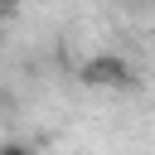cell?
<instances>
[{"label":"cell","instance_id":"1","mask_svg":"<svg viewBox=\"0 0 155 155\" xmlns=\"http://www.w3.org/2000/svg\"><path fill=\"white\" fill-rule=\"evenodd\" d=\"M78 82H82L87 92H131V87H136V63H131L126 53L102 48V53H87V58L78 63Z\"/></svg>","mask_w":155,"mask_h":155},{"label":"cell","instance_id":"2","mask_svg":"<svg viewBox=\"0 0 155 155\" xmlns=\"http://www.w3.org/2000/svg\"><path fill=\"white\" fill-rule=\"evenodd\" d=\"M0 155H39V150H34L29 140H19V136H5V140H0Z\"/></svg>","mask_w":155,"mask_h":155},{"label":"cell","instance_id":"3","mask_svg":"<svg viewBox=\"0 0 155 155\" xmlns=\"http://www.w3.org/2000/svg\"><path fill=\"white\" fill-rule=\"evenodd\" d=\"M19 10H24V0H0V19H15Z\"/></svg>","mask_w":155,"mask_h":155},{"label":"cell","instance_id":"4","mask_svg":"<svg viewBox=\"0 0 155 155\" xmlns=\"http://www.w3.org/2000/svg\"><path fill=\"white\" fill-rule=\"evenodd\" d=\"M0 53H5V19H0Z\"/></svg>","mask_w":155,"mask_h":155}]
</instances>
